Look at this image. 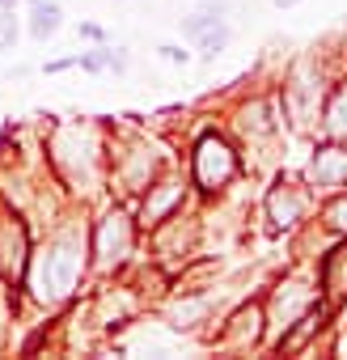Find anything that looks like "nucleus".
Segmentation results:
<instances>
[{"mask_svg": "<svg viewBox=\"0 0 347 360\" xmlns=\"http://www.w3.org/2000/svg\"><path fill=\"white\" fill-rule=\"evenodd\" d=\"M77 276H81V255H77L68 242H60V246H51V250L34 263L30 284H34V297H39V301H60V297L72 292Z\"/></svg>", "mask_w": 347, "mask_h": 360, "instance_id": "1", "label": "nucleus"}, {"mask_svg": "<svg viewBox=\"0 0 347 360\" xmlns=\"http://www.w3.org/2000/svg\"><path fill=\"white\" fill-rule=\"evenodd\" d=\"M233 174H237V157H233V148H229L221 136H204L199 148H195V183H199L204 191H216V187L229 183Z\"/></svg>", "mask_w": 347, "mask_h": 360, "instance_id": "2", "label": "nucleus"}, {"mask_svg": "<svg viewBox=\"0 0 347 360\" xmlns=\"http://www.w3.org/2000/svg\"><path fill=\"white\" fill-rule=\"evenodd\" d=\"M309 174H313L317 187H343V178H347V153L343 148H322L313 157Z\"/></svg>", "mask_w": 347, "mask_h": 360, "instance_id": "3", "label": "nucleus"}, {"mask_svg": "<svg viewBox=\"0 0 347 360\" xmlns=\"http://www.w3.org/2000/svg\"><path fill=\"white\" fill-rule=\"evenodd\" d=\"M60 26H64V9L55 5V0H30V34H34L39 43L55 39Z\"/></svg>", "mask_w": 347, "mask_h": 360, "instance_id": "4", "label": "nucleus"}, {"mask_svg": "<svg viewBox=\"0 0 347 360\" xmlns=\"http://www.w3.org/2000/svg\"><path fill=\"white\" fill-rule=\"evenodd\" d=\"M127 246V225H123V217H110V221H102V229H98V255L102 259H110L114 250H123Z\"/></svg>", "mask_w": 347, "mask_h": 360, "instance_id": "5", "label": "nucleus"}, {"mask_svg": "<svg viewBox=\"0 0 347 360\" xmlns=\"http://www.w3.org/2000/svg\"><path fill=\"white\" fill-rule=\"evenodd\" d=\"M221 22V5H216V0H212V5H204V9H195V13H187L183 18V34L187 39H199L204 30H212Z\"/></svg>", "mask_w": 347, "mask_h": 360, "instance_id": "6", "label": "nucleus"}, {"mask_svg": "<svg viewBox=\"0 0 347 360\" xmlns=\"http://www.w3.org/2000/svg\"><path fill=\"white\" fill-rule=\"evenodd\" d=\"M195 43H199V60H204V64H212V60L229 47V26H225V22H216V26H212V30H204Z\"/></svg>", "mask_w": 347, "mask_h": 360, "instance_id": "7", "label": "nucleus"}, {"mask_svg": "<svg viewBox=\"0 0 347 360\" xmlns=\"http://www.w3.org/2000/svg\"><path fill=\"white\" fill-rule=\"evenodd\" d=\"M322 318H326V309H322V305H313V309L301 318V326H296L288 339H280V352H292V347H301V343L313 335V326H322Z\"/></svg>", "mask_w": 347, "mask_h": 360, "instance_id": "8", "label": "nucleus"}, {"mask_svg": "<svg viewBox=\"0 0 347 360\" xmlns=\"http://www.w3.org/2000/svg\"><path fill=\"white\" fill-rule=\"evenodd\" d=\"M178 200H183V191H178V187H161V195H157V200L144 208V221H157V217H161L169 204H178Z\"/></svg>", "mask_w": 347, "mask_h": 360, "instance_id": "9", "label": "nucleus"}, {"mask_svg": "<svg viewBox=\"0 0 347 360\" xmlns=\"http://www.w3.org/2000/svg\"><path fill=\"white\" fill-rule=\"evenodd\" d=\"M18 47V18L13 9H0V51H13Z\"/></svg>", "mask_w": 347, "mask_h": 360, "instance_id": "10", "label": "nucleus"}, {"mask_svg": "<svg viewBox=\"0 0 347 360\" xmlns=\"http://www.w3.org/2000/svg\"><path fill=\"white\" fill-rule=\"evenodd\" d=\"M157 56H161L165 64H178V68H187V64H191V51H187V47H178V43H161V47H157Z\"/></svg>", "mask_w": 347, "mask_h": 360, "instance_id": "11", "label": "nucleus"}, {"mask_svg": "<svg viewBox=\"0 0 347 360\" xmlns=\"http://www.w3.org/2000/svg\"><path fill=\"white\" fill-rule=\"evenodd\" d=\"M204 305H208V301H187V305H178V309H174V326H191L187 318L204 314Z\"/></svg>", "mask_w": 347, "mask_h": 360, "instance_id": "12", "label": "nucleus"}, {"mask_svg": "<svg viewBox=\"0 0 347 360\" xmlns=\"http://www.w3.org/2000/svg\"><path fill=\"white\" fill-rule=\"evenodd\" d=\"M102 60H106V72H127V56L119 47H102Z\"/></svg>", "mask_w": 347, "mask_h": 360, "instance_id": "13", "label": "nucleus"}, {"mask_svg": "<svg viewBox=\"0 0 347 360\" xmlns=\"http://www.w3.org/2000/svg\"><path fill=\"white\" fill-rule=\"evenodd\" d=\"M81 39H93V43H106V34H102V26H93V22H81Z\"/></svg>", "mask_w": 347, "mask_h": 360, "instance_id": "14", "label": "nucleus"}, {"mask_svg": "<svg viewBox=\"0 0 347 360\" xmlns=\"http://www.w3.org/2000/svg\"><path fill=\"white\" fill-rule=\"evenodd\" d=\"M330 225H334V229H343V233H347V204H343V208H334V221H330Z\"/></svg>", "mask_w": 347, "mask_h": 360, "instance_id": "15", "label": "nucleus"}, {"mask_svg": "<svg viewBox=\"0 0 347 360\" xmlns=\"http://www.w3.org/2000/svg\"><path fill=\"white\" fill-rule=\"evenodd\" d=\"M0 9H18V0H0Z\"/></svg>", "mask_w": 347, "mask_h": 360, "instance_id": "16", "label": "nucleus"}, {"mask_svg": "<svg viewBox=\"0 0 347 360\" xmlns=\"http://www.w3.org/2000/svg\"><path fill=\"white\" fill-rule=\"evenodd\" d=\"M275 5H280V9H288V5H301V0H275Z\"/></svg>", "mask_w": 347, "mask_h": 360, "instance_id": "17", "label": "nucleus"}]
</instances>
